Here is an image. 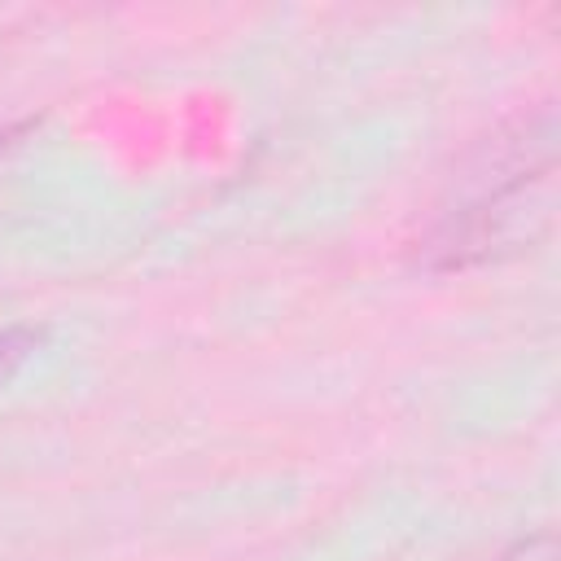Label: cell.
Masks as SVG:
<instances>
[{
  "mask_svg": "<svg viewBox=\"0 0 561 561\" xmlns=\"http://www.w3.org/2000/svg\"><path fill=\"white\" fill-rule=\"evenodd\" d=\"M552 224V193L548 180L526 184L504 197H486L460 210H447L434 237L425 241V267L460 272L478 263H495L508 254L530 250Z\"/></svg>",
  "mask_w": 561,
  "mask_h": 561,
  "instance_id": "6da1fadb",
  "label": "cell"
},
{
  "mask_svg": "<svg viewBox=\"0 0 561 561\" xmlns=\"http://www.w3.org/2000/svg\"><path fill=\"white\" fill-rule=\"evenodd\" d=\"M44 342V329H31V324H13V329H0V386L31 359V351Z\"/></svg>",
  "mask_w": 561,
  "mask_h": 561,
  "instance_id": "3957f363",
  "label": "cell"
},
{
  "mask_svg": "<svg viewBox=\"0 0 561 561\" xmlns=\"http://www.w3.org/2000/svg\"><path fill=\"white\" fill-rule=\"evenodd\" d=\"M552 162H557V110L535 105L469 145V153L460 158V167L451 175L447 210L552 180Z\"/></svg>",
  "mask_w": 561,
  "mask_h": 561,
  "instance_id": "7a4b0ae2",
  "label": "cell"
},
{
  "mask_svg": "<svg viewBox=\"0 0 561 561\" xmlns=\"http://www.w3.org/2000/svg\"><path fill=\"white\" fill-rule=\"evenodd\" d=\"M495 561H561V548H557L552 530H535V535L517 539L513 548H504Z\"/></svg>",
  "mask_w": 561,
  "mask_h": 561,
  "instance_id": "277c9868",
  "label": "cell"
}]
</instances>
